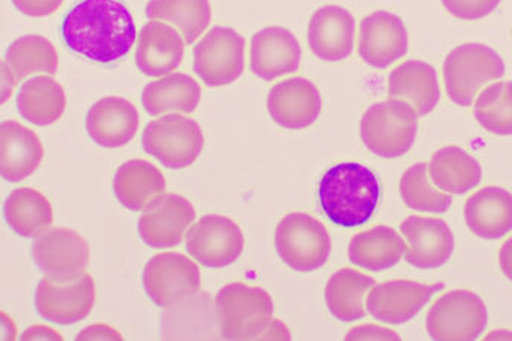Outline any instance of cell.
I'll return each mask as SVG.
<instances>
[{
  "instance_id": "cell-20",
  "label": "cell",
  "mask_w": 512,
  "mask_h": 341,
  "mask_svg": "<svg viewBox=\"0 0 512 341\" xmlns=\"http://www.w3.org/2000/svg\"><path fill=\"white\" fill-rule=\"evenodd\" d=\"M163 340H216L221 337L215 300L209 292L191 295L161 316Z\"/></svg>"
},
{
  "instance_id": "cell-16",
  "label": "cell",
  "mask_w": 512,
  "mask_h": 341,
  "mask_svg": "<svg viewBox=\"0 0 512 341\" xmlns=\"http://www.w3.org/2000/svg\"><path fill=\"white\" fill-rule=\"evenodd\" d=\"M443 289V283L425 285L413 280H390L373 286L367 297V312L383 324L401 325L419 315L420 310Z\"/></svg>"
},
{
  "instance_id": "cell-29",
  "label": "cell",
  "mask_w": 512,
  "mask_h": 341,
  "mask_svg": "<svg viewBox=\"0 0 512 341\" xmlns=\"http://www.w3.org/2000/svg\"><path fill=\"white\" fill-rule=\"evenodd\" d=\"M407 242L398 231L386 225L356 234L349 245V258L355 266L370 272L392 269L404 257Z\"/></svg>"
},
{
  "instance_id": "cell-5",
  "label": "cell",
  "mask_w": 512,
  "mask_h": 341,
  "mask_svg": "<svg viewBox=\"0 0 512 341\" xmlns=\"http://www.w3.org/2000/svg\"><path fill=\"white\" fill-rule=\"evenodd\" d=\"M419 115L402 99L374 103L361 120V139L373 154L398 158L413 148Z\"/></svg>"
},
{
  "instance_id": "cell-4",
  "label": "cell",
  "mask_w": 512,
  "mask_h": 341,
  "mask_svg": "<svg viewBox=\"0 0 512 341\" xmlns=\"http://www.w3.org/2000/svg\"><path fill=\"white\" fill-rule=\"evenodd\" d=\"M505 75V63L493 48L469 42L450 51L444 60L443 76L451 102L468 108L481 88Z\"/></svg>"
},
{
  "instance_id": "cell-33",
  "label": "cell",
  "mask_w": 512,
  "mask_h": 341,
  "mask_svg": "<svg viewBox=\"0 0 512 341\" xmlns=\"http://www.w3.org/2000/svg\"><path fill=\"white\" fill-rule=\"evenodd\" d=\"M5 218L18 236L38 239L53 227L54 210L44 194L33 188H18L6 199Z\"/></svg>"
},
{
  "instance_id": "cell-38",
  "label": "cell",
  "mask_w": 512,
  "mask_h": 341,
  "mask_svg": "<svg viewBox=\"0 0 512 341\" xmlns=\"http://www.w3.org/2000/svg\"><path fill=\"white\" fill-rule=\"evenodd\" d=\"M441 2L453 17L459 20L475 21L492 14L501 0H441Z\"/></svg>"
},
{
  "instance_id": "cell-1",
  "label": "cell",
  "mask_w": 512,
  "mask_h": 341,
  "mask_svg": "<svg viewBox=\"0 0 512 341\" xmlns=\"http://www.w3.org/2000/svg\"><path fill=\"white\" fill-rule=\"evenodd\" d=\"M64 44L91 62L124 59L137 39L133 15L120 0H81L62 24Z\"/></svg>"
},
{
  "instance_id": "cell-37",
  "label": "cell",
  "mask_w": 512,
  "mask_h": 341,
  "mask_svg": "<svg viewBox=\"0 0 512 341\" xmlns=\"http://www.w3.org/2000/svg\"><path fill=\"white\" fill-rule=\"evenodd\" d=\"M402 200L410 209L423 213H446L450 209V194L432 187L429 167L417 163L405 170L399 182Z\"/></svg>"
},
{
  "instance_id": "cell-9",
  "label": "cell",
  "mask_w": 512,
  "mask_h": 341,
  "mask_svg": "<svg viewBox=\"0 0 512 341\" xmlns=\"http://www.w3.org/2000/svg\"><path fill=\"white\" fill-rule=\"evenodd\" d=\"M246 41L230 27L210 29L194 48V72L207 87L233 84L245 72Z\"/></svg>"
},
{
  "instance_id": "cell-40",
  "label": "cell",
  "mask_w": 512,
  "mask_h": 341,
  "mask_svg": "<svg viewBox=\"0 0 512 341\" xmlns=\"http://www.w3.org/2000/svg\"><path fill=\"white\" fill-rule=\"evenodd\" d=\"M346 340H399V336L395 331L377 325H362L350 330Z\"/></svg>"
},
{
  "instance_id": "cell-14",
  "label": "cell",
  "mask_w": 512,
  "mask_h": 341,
  "mask_svg": "<svg viewBox=\"0 0 512 341\" xmlns=\"http://www.w3.org/2000/svg\"><path fill=\"white\" fill-rule=\"evenodd\" d=\"M194 221L195 209L190 200L178 194H163L143 210L139 234L151 248H175L187 236Z\"/></svg>"
},
{
  "instance_id": "cell-32",
  "label": "cell",
  "mask_w": 512,
  "mask_h": 341,
  "mask_svg": "<svg viewBox=\"0 0 512 341\" xmlns=\"http://www.w3.org/2000/svg\"><path fill=\"white\" fill-rule=\"evenodd\" d=\"M21 117L39 127L51 126L66 111V93L63 85L51 76H36L21 85L17 96Z\"/></svg>"
},
{
  "instance_id": "cell-3",
  "label": "cell",
  "mask_w": 512,
  "mask_h": 341,
  "mask_svg": "<svg viewBox=\"0 0 512 341\" xmlns=\"http://www.w3.org/2000/svg\"><path fill=\"white\" fill-rule=\"evenodd\" d=\"M216 318L224 340H291L289 328L273 318L270 294L258 286L230 283L216 294Z\"/></svg>"
},
{
  "instance_id": "cell-43",
  "label": "cell",
  "mask_w": 512,
  "mask_h": 341,
  "mask_svg": "<svg viewBox=\"0 0 512 341\" xmlns=\"http://www.w3.org/2000/svg\"><path fill=\"white\" fill-rule=\"evenodd\" d=\"M17 76L14 75L8 63H2V103H6V100L14 93L15 82H17Z\"/></svg>"
},
{
  "instance_id": "cell-34",
  "label": "cell",
  "mask_w": 512,
  "mask_h": 341,
  "mask_svg": "<svg viewBox=\"0 0 512 341\" xmlns=\"http://www.w3.org/2000/svg\"><path fill=\"white\" fill-rule=\"evenodd\" d=\"M146 17L175 27L191 45L209 29L212 9L209 0H151Z\"/></svg>"
},
{
  "instance_id": "cell-18",
  "label": "cell",
  "mask_w": 512,
  "mask_h": 341,
  "mask_svg": "<svg viewBox=\"0 0 512 341\" xmlns=\"http://www.w3.org/2000/svg\"><path fill=\"white\" fill-rule=\"evenodd\" d=\"M401 233L408 243L405 261L417 269H437L453 255V231L443 219L408 216Z\"/></svg>"
},
{
  "instance_id": "cell-10",
  "label": "cell",
  "mask_w": 512,
  "mask_h": 341,
  "mask_svg": "<svg viewBox=\"0 0 512 341\" xmlns=\"http://www.w3.org/2000/svg\"><path fill=\"white\" fill-rule=\"evenodd\" d=\"M142 282L149 300L169 309L200 291L201 274L197 264L185 255L161 252L146 263Z\"/></svg>"
},
{
  "instance_id": "cell-13",
  "label": "cell",
  "mask_w": 512,
  "mask_h": 341,
  "mask_svg": "<svg viewBox=\"0 0 512 341\" xmlns=\"http://www.w3.org/2000/svg\"><path fill=\"white\" fill-rule=\"evenodd\" d=\"M96 303V283L85 273L72 282L42 279L36 288L35 306L39 315L57 325L84 321Z\"/></svg>"
},
{
  "instance_id": "cell-15",
  "label": "cell",
  "mask_w": 512,
  "mask_h": 341,
  "mask_svg": "<svg viewBox=\"0 0 512 341\" xmlns=\"http://www.w3.org/2000/svg\"><path fill=\"white\" fill-rule=\"evenodd\" d=\"M408 51V33L398 15L377 11L359 24L358 53L368 66L387 69Z\"/></svg>"
},
{
  "instance_id": "cell-42",
  "label": "cell",
  "mask_w": 512,
  "mask_h": 341,
  "mask_svg": "<svg viewBox=\"0 0 512 341\" xmlns=\"http://www.w3.org/2000/svg\"><path fill=\"white\" fill-rule=\"evenodd\" d=\"M21 340L32 341V340H63L62 334L59 331L53 330L47 325H33V327L27 328L20 336Z\"/></svg>"
},
{
  "instance_id": "cell-35",
  "label": "cell",
  "mask_w": 512,
  "mask_h": 341,
  "mask_svg": "<svg viewBox=\"0 0 512 341\" xmlns=\"http://www.w3.org/2000/svg\"><path fill=\"white\" fill-rule=\"evenodd\" d=\"M8 63L18 81L36 73L54 75L59 70V56L53 42L41 35H26L12 42L6 51Z\"/></svg>"
},
{
  "instance_id": "cell-2",
  "label": "cell",
  "mask_w": 512,
  "mask_h": 341,
  "mask_svg": "<svg viewBox=\"0 0 512 341\" xmlns=\"http://www.w3.org/2000/svg\"><path fill=\"white\" fill-rule=\"evenodd\" d=\"M380 199L376 173L361 163H338L323 173L319 202L329 221L338 227H361L370 221Z\"/></svg>"
},
{
  "instance_id": "cell-25",
  "label": "cell",
  "mask_w": 512,
  "mask_h": 341,
  "mask_svg": "<svg viewBox=\"0 0 512 341\" xmlns=\"http://www.w3.org/2000/svg\"><path fill=\"white\" fill-rule=\"evenodd\" d=\"M387 93L416 109L419 117L431 114L440 102L441 90L437 70L419 60L402 63L390 72Z\"/></svg>"
},
{
  "instance_id": "cell-26",
  "label": "cell",
  "mask_w": 512,
  "mask_h": 341,
  "mask_svg": "<svg viewBox=\"0 0 512 341\" xmlns=\"http://www.w3.org/2000/svg\"><path fill=\"white\" fill-rule=\"evenodd\" d=\"M469 230L484 240H498L512 231V194L499 187H486L469 197L465 205Z\"/></svg>"
},
{
  "instance_id": "cell-28",
  "label": "cell",
  "mask_w": 512,
  "mask_h": 341,
  "mask_svg": "<svg viewBox=\"0 0 512 341\" xmlns=\"http://www.w3.org/2000/svg\"><path fill=\"white\" fill-rule=\"evenodd\" d=\"M166 191L163 173L145 160H131L115 173L114 193L126 209L140 212Z\"/></svg>"
},
{
  "instance_id": "cell-8",
  "label": "cell",
  "mask_w": 512,
  "mask_h": 341,
  "mask_svg": "<svg viewBox=\"0 0 512 341\" xmlns=\"http://www.w3.org/2000/svg\"><path fill=\"white\" fill-rule=\"evenodd\" d=\"M487 307L472 291L456 289L438 298L426 316V330L438 341H472L484 333Z\"/></svg>"
},
{
  "instance_id": "cell-11",
  "label": "cell",
  "mask_w": 512,
  "mask_h": 341,
  "mask_svg": "<svg viewBox=\"0 0 512 341\" xmlns=\"http://www.w3.org/2000/svg\"><path fill=\"white\" fill-rule=\"evenodd\" d=\"M187 251L195 263L209 269L231 266L242 257L245 236L233 219L224 215H206L191 225Z\"/></svg>"
},
{
  "instance_id": "cell-7",
  "label": "cell",
  "mask_w": 512,
  "mask_h": 341,
  "mask_svg": "<svg viewBox=\"0 0 512 341\" xmlns=\"http://www.w3.org/2000/svg\"><path fill=\"white\" fill-rule=\"evenodd\" d=\"M142 146L146 154L157 158L163 166L185 169L194 164L203 152V130L190 117L166 114L145 127Z\"/></svg>"
},
{
  "instance_id": "cell-19",
  "label": "cell",
  "mask_w": 512,
  "mask_h": 341,
  "mask_svg": "<svg viewBox=\"0 0 512 341\" xmlns=\"http://www.w3.org/2000/svg\"><path fill=\"white\" fill-rule=\"evenodd\" d=\"M356 21L346 8L326 5L309 21L307 39L312 53L325 62L346 60L355 48Z\"/></svg>"
},
{
  "instance_id": "cell-31",
  "label": "cell",
  "mask_w": 512,
  "mask_h": 341,
  "mask_svg": "<svg viewBox=\"0 0 512 341\" xmlns=\"http://www.w3.org/2000/svg\"><path fill=\"white\" fill-rule=\"evenodd\" d=\"M373 277L362 274L358 270L343 269L332 274L326 283L325 301L329 312L341 322H356L365 318V298L373 286Z\"/></svg>"
},
{
  "instance_id": "cell-23",
  "label": "cell",
  "mask_w": 512,
  "mask_h": 341,
  "mask_svg": "<svg viewBox=\"0 0 512 341\" xmlns=\"http://www.w3.org/2000/svg\"><path fill=\"white\" fill-rule=\"evenodd\" d=\"M139 124V112L130 100L109 96L91 106L85 120V129L96 145L117 149L134 139Z\"/></svg>"
},
{
  "instance_id": "cell-21",
  "label": "cell",
  "mask_w": 512,
  "mask_h": 341,
  "mask_svg": "<svg viewBox=\"0 0 512 341\" xmlns=\"http://www.w3.org/2000/svg\"><path fill=\"white\" fill-rule=\"evenodd\" d=\"M301 56L300 42L285 27H265L252 38L251 69L264 81L297 72Z\"/></svg>"
},
{
  "instance_id": "cell-22",
  "label": "cell",
  "mask_w": 512,
  "mask_h": 341,
  "mask_svg": "<svg viewBox=\"0 0 512 341\" xmlns=\"http://www.w3.org/2000/svg\"><path fill=\"white\" fill-rule=\"evenodd\" d=\"M185 39L163 21L149 20L137 36L136 65L151 78L170 75L184 60Z\"/></svg>"
},
{
  "instance_id": "cell-17",
  "label": "cell",
  "mask_w": 512,
  "mask_h": 341,
  "mask_svg": "<svg viewBox=\"0 0 512 341\" xmlns=\"http://www.w3.org/2000/svg\"><path fill=\"white\" fill-rule=\"evenodd\" d=\"M267 109L277 126L288 130H304L318 121L322 112V96L312 81L297 76L277 82L271 88Z\"/></svg>"
},
{
  "instance_id": "cell-44",
  "label": "cell",
  "mask_w": 512,
  "mask_h": 341,
  "mask_svg": "<svg viewBox=\"0 0 512 341\" xmlns=\"http://www.w3.org/2000/svg\"><path fill=\"white\" fill-rule=\"evenodd\" d=\"M499 266L508 279L512 280V236L502 245L499 251Z\"/></svg>"
},
{
  "instance_id": "cell-30",
  "label": "cell",
  "mask_w": 512,
  "mask_h": 341,
  "mask_svg": "<svg viewBox=\"0 0 512 341\" xmlns=\"http://www.w3.org/2000/svg\"><path fill=\"white\" fill-rule=\"evenodd\" d=\"M429 176L435 187L447 194H462L474 190L481 182L480 163L459 146H446L432 155Z\"/></svg>"
},
{
  "instance_id": "cell-12",
  "label": "cell",
  "mask_w": 512,
  "mask_h": 341,
  "mask_svg": "<svg viewBox=\"0 0 512 341\" xmlns=\"http://www.w3.org/2000/svg\"><path fill=\"white\" fill-rule=\"evenodd\" d=\"M33 260L48 279L72 282L87 272L90 245L70 228H51L33 243Z\"/></svg>"
},
{
  "instance_id": "cell-39",
  "label": "cell",
  "mask_w": 512,
  "mask_h": 341,
  "mask_svg": "<svg viewBox=\"0 0 512 341\" xmlns=\"http://www.w3.org/2000/svg\"><path fill=\"white\" fill-rule=\"evenodd\" d=\"M64 0H12L15 8L29 17H48L54 14Z\"/></svg>"
},
{
  "instance_id": "cell-45",
  "label": "cell",
  "mask_w": 512,
  "mask_h": 341,
  "mask_svg": "<svg viewBox=\"0 0 512 341\" xmlns=\"http://www.w3.org/2000/svg\"><path fill=\"white\" fill-rule=\"evenodd\" d=\"M2 316V340H15L17 339V327H15L14 321L6 315V312L0 313Z\"/></svg>"
},
{
  "instance_id": "cell-36",
  "label": "cell",
  "mask_w": 512,
  "mask_h": 341,
  "mask_svg": "<svg viewBox=\"0 0 512 341\" xmlns=\"http://www.w3.org/2000/svg\"><path fill=\"white\" fill-rule=\"evenodd\" d=\"M474 117L486 132L512 136V81L484 88L475 99Z\"/></svg>"
},
{
  "instance_id": "cell-6",
  "label": "cell",
  "mask_w": 512,
  "mask_h": 341,
  "mask_svg": "<svg viewBox=\"0 0 512 341\" xmlns=\"http://www.w3.org/2000/svg\"><path fill=\"white\" fill-rule=\"evenodd\" d=\"M277 254L295 272L310 273L325 266L332 242L325 225L309 213H288L274 234Z\"/></svg>"
},
{
  "instance_id": "cell-41",
  "label": "cell",
  "mask_w": 512,
  "mask_h": 341,
  "mask_svg": "<svg viewBox=\"0 0 512 341\" xmlns=\"http://www.w3.org/2000/svg\"><path fill=\"white\" fill-rule=\"evenodd\" d=\"M78 341H94V340H124L120 331L109 327L106 324H94L84 328L81 333L76 336Z\"/></svg>"
},
{
  "instance_id": "cell-27",
  "label": "cell",
  "mask_w": 512,
  "mask_h": 341,
  "mask_svg": "<svg viewBox=\"0 0 512 341\" xmlns=\"http://www.w3.org/2000/svg\"><path fill=\"white\" fill-rule=\"evenodd\" d=\"M201 87L187 73H170L149 82L142 93V105L152 117L191 114L200 105Z\"/></svg>"
},
{
  "instance_id": "cell-24",
  "label": "cell",
  "mask_w": 512,
  "mask_h": 341,
  "mask_svg": "<svg viewBox=\"0 0 512 341\" xmlns=\"http://www.w3.org/2000/svg\"><path fill=\"white\" fill-rule=\"evenodd\" d=\"M44 160L41 139L29 127L6 120L0 126V175L8 182L32 176Z\"/></svg>"
}]
</instances>
